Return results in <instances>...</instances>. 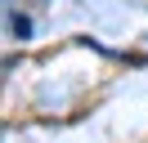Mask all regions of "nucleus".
Wrapping results in <instances>:
<instances>
[{"mask_svg":"<svg viewBox=\"0 0 148 143\" xmlns=\"http://www.w3.org/2000/svg\"><path fill=\"white\" fill-rule=\"evenodd\" d=\"M9 31L18 36V40H27V36H32V18L27 14H9Z\"/></svg>","mask_w":148,"mask_h":143,"instance_id":"1","label":"nucleus"}]
</instances>
